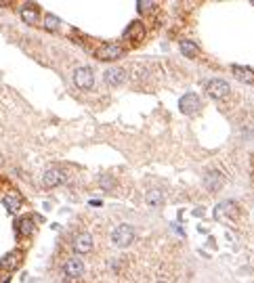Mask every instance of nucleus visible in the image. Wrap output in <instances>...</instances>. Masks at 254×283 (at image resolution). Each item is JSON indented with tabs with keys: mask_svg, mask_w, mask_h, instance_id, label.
<instances>
[{
	"mask_svg": "<svg viewBox=\"0 0 254 283\" xmlns=\"http://www.w3.org/2000/svg\"><path fill=\"white\" fill-rule=\"evenodd\" d=\"M212 216H214V220H219V223H229V220L235 223V220L240 218V210H237L235 201H221L214 206Z\"/></svg>",
	"mask_w": 254,
	"mask_h": 283,
	"instance_id": "obj_1",
	"label": "nucleus"
},
{
	"mask_svg": "<svg viewBox=\"0 0 254 283\" xmlns=\"http://www.w3.org/2000/svg\"><path fill=\"white\" fill-rule=\"evenodd\" d=\"M71 80H74V86L76 88H80V90H91L93 86H95V74H93V69L91 67H76L74 69V76H71Z\"/></svg>",
	"mask_w": 254,
	"mask_h": 283,
	"instance_id": "obj_2",
	"label": "nucleus"
},
{
	"mask_svg": "<svg viewBox=\"0 0 254 283\" xmlns=\"http://www.w3.org/2000/svg\"><path fill=\"white\" fill-rule=\"evenodd\" d=\"M204 90H206V94H208L210 99L223 101V99H227V94H229V84L225 80H221V78H212V80H206Z\"/></svg>",
	"mask_w": 254,
	"mask_h": 283,
	"instance_id": "obj_3",
	"label": "nucleus"
},
{
	"mask_svg": "<svg viewBox=\"0 0 254 283\" xmlns=\"http://www.w3.org/2000/svg\"><path fill=\"white\" fill-rule=\"evenodd\" d=\"M134 237H137V233H134V229H132L130 225L116 226L114 233H112V241L116 243L118 248H128V246H132Z\"/></svg>",
	"mask_w": 254,
	"mask_h": 283,
	"instance_id": "obj_4",
	"label": "nucleus"
},
{
	"mask_svg": "<svg viewBox=\"0 0 254 283\" xmlns=\"http://www.w3.org/2000/svg\"><path fill=\"white\" fill-rule=\"evenodd\" d=\"M202 109V99L200 94L195 92H185L183 97L179 99V112L185 113V115H193L195 112H200Z\"/></svg>",
	"mask_w": 254,
	"mask_h": 283,
	"instance_id": "obj_5",
	"label": "nucleus"
},
{
	"mask_svg": "<svg viewBox=\"0 0 254 283\" xmlns=\"http://www.w3.org/2000/svg\"><path fill=\"white\" fill-rule=\"evenodd\" d=\"M95 55H97L99 61H116V59H120L124 55V46L118 44V42H107V44L99 46V51Z\"/></svg>",
	"mask_w": 254,
	"mask_h": 283,
	"instance_id": "obj_6",
	"label": "nucleus"
},
{
	"mask_svg": "<svg viewBox=\"0 0 254 283\" xmlns=\"http://www.w3.org/2000/svg\"><path fill=\"white\" fill-rule=\"evenodd\" d=\"M225 185V176L221 174L219 170H208L204 174V187H206V191H210V193H219L221 189H223Z\"/></svg>",
	"mask_w": 254,
	"mask_h": 283,
	"instance_id": "obj_7",
	"label": "nucleus"
},
{
	"mask_svg": "<svg viewBox=\"0 0 254 283\" xmlns=\"http://www.w3.org/2000/svg\"><path fill=\"white\" fill-rule=\"evenodd\" d=\"M63 273H65V277H69V279L82 277L84 275V262L78 256H71L65 260V264H63Z\"/></svg>",
	"mask_w": 254,
	"mask_h": 283,
	"instance_id": "obj_8",
	"label": "nucleus"
},
{
	"mask_svg": "<svg viewBox=\"0 0 254 283\" xmlns=\"http://www.w3.org/2000/svg\"><path fill=\"white\" fill-rule=\"evenodd\" d=\"M21 260H23L21 250H13V252H9V254L2 258V260H0V271H6L11 275V271H15L21 264Z\"/></svg>",
	"mask_w": 254,
	"mask_h": 283,
	"instance_id": "obj_9",
	"label": "nucleus"
},
{
	"mask_svg": "<svg viewBox=\"0 0 254 283\" xmlns=\"http://www.w3.org/2000/svg\"><path fill=\"white\" fill-rule=\"evenodd\" d=\"M126 69L124 67H112V69H107L105 74H103V80H105L107 86H120L126 82Z\"/></svg>",
	"mask_w": 254,
	"mask_h": 283,
	"instance_id": "obj_10",
	"label": "nucleus"
},
{
	"mask_svg": "<svg viewBox=\"0 0 254 283\" xmlns=\"http://www.w3.org/2000/svg\"><path fill=\"white\" fill-rule=\"evenodd\" d=\"M74 250L78 254H89L93 250V235L91 233H76L74 235Z\"/></svg>",
	"mask_w": 254,
	"mask_h": 283,
	"instance_id": "obj_11",
	"label": "nucleus"
},
{
	"mask_svg": "<svg viewBox=\"0 0 254 283\" xmlns=\"http://www.w3.org/2000/svg\"><path fill=\"white\" fill-rule=\"evenodd\" d=\"M63 180H65V174H63V170L61 168H49L44 172V176H42V183H44V187H49V189H53V187H59Z\"/></svg>",
	"mask_w": 254,
	"mask_h": 283,
	"instance_id": "obj_12",
	"label": "nucleus"
},
{
	"mask_svg": "<svg viewBox=\"0 0 254 283\" xmlns=\"http://www.w3.org/2000/svg\"><path fill=\"white\" fill-rule=\"evenodd\" d=\"M15 231H17L19 237H30V235L36 233V225H34V220H32V218L23 216L19 220H15Z\"/></svg>",
	"mask_w": 254,
	"mask_h": 283,
	"instance_id": "obj_13",
	"label": "nucleus"
},
{
	"mask_svg": "<svg viewBox=\"0 0 254 283\" xmlns=\"http://www.w3.org/2000/svg\"><path fill=\"white\" fill-rule=\"evenodd\" d=\"M145 36V26H143V21H132L128 28L124 29V38L126 40H141V38Z\"/></svg>",
	"mask_w": 254,
	"mask_h": 283,
	"instance_id": "obj_14",
	"label": "nucleus"
},
{
	"mask_svg": "<svg viewBox=\"0 0 254 283\" xmlns=\"http://www.w3.org/2000/svg\"><path fill=\"white\" fill-rule=\"evenodd\" d=\"M231 72H233V76H235L242 84H254V69H252V67L231 65Z\"/></svg>",
	"mask_w": 254,
	"mask_h": 283,
	"instance_id": "obj_15",
	"label": "nucleus"
},
{
	"mask_svg": "<svg viewBox=\"0 0 254 283\" xmlns=\"http://www.w3.org/2000/svg\"><path fill=\"white\" fill-rule=\"evenodd\" d=\"M19 13H21V19L26 23H30V26H34V23H38V19H42L36 4H23Z\"/></svg>",
	"mask_w": 254,
	"mask_h": 283,
	"instance_id": "obj_16",
	"label": "nucleus"
},
{
	"mask_svg": "<svg viewBox=\"0 0 254 283\" xmlns=\"http://www.w3.org/2000/svg\"><path fill=\"white\" fill-rule=\"evenodd\" d=\"M2 203H4V208L9 210V212H17V210L21 208V203H23V198H21L17 191H9V193L4 195Z\"/></svg>",
	"mask_w": 254,
	"mask_h": 283,
	"instance_id": "obj_17",
	"label": "nucleus"
},
{
	"mask_svg": "<svg viewBox=\"0 0 254 283\" xmlns=\"http://www.w3.org/2000/svg\"><path fill=\"white\" fill-rule=\"evenodd\" d=\"M145 201H147V206H152V208L162 206V201H164L162 189H152V191H147L145 193Z\"/></svg>",
	"mask_w": 254,
	"mask_h": 283,
	"instance_id": "obj_18",
	"label": "nucleus"
},
{
	"mask_svg": "<svg viewBox=\"0 0 254 283\" xmlns=\"http://www.w3.org/2000/svg\"><path fill=\"white\" fill-rule=\"evenodd\" d=\"M42 28L46 31H57L61 28V19L59 17H55L53 13H44V17H42Z\"/></svg>",
	"mask_w": 254,
	"mask_h": 283,
	"instance_id": "obj_19",
	"label": "nucleus"
},
{
	"mask_svg": "<svg viewBox=\"0 0 254 283\" xmlns=\"http://www.w3.org/2000/svg\"><path fill=\"white\" fill-rule=\"evenodd\" d=\"M179 49H181V53H183L185 57H195V55L200 53V46H197L195 42H191V40H181Z\"/></svg>",
	"mask_w": 254,
	"mask_h": 283,
	"instance_id": "obj_20",
	"label": "nucleus"
},
{
	"mask_svg": "<svg viewBox=\"0 0 254 283\" xmlns=\"http://www.w3.org/2000/svg\"><path fill=\"white\" fill-rule=\"evenodd\" d=\"M99 187L103 189V191H112V189L116 187V178L112 174H101L99 176Z\"/></svg>",
	"mask_w": 254,
	"mask_h": 283,
	"instance_id": "obj_21",
	"label": "nucleus"
},
{
	"mask_svg": "<svg viewBox=\"0 0 254 283\" xmlns=\"http://www.w3.org/2000/svg\"><path fill=\"white\" fill-rule=\"evenodd\" d=\"M137 11L139 15H149L156 11V2H149V0H141V2H137Z\"/></svg>",
	"mask_w": 254,
	"mask_h": 283,
	"instance_id": "obj_22",
	"label": "nucleus"
},
{
	"mask_svg": "<svg viewBox=\"0 0 254 283\" xmlns=\"http://www.w3.org/2000/svg\"><path fill=\"white\" fill-rule=\"evenodd\" d=\"M91 206H97V208H99V206H101V201H99V199H91Z\"/></svg>",
	"mask_w": 254,
	"mask_h": 283,
	"instance_id": "obj_23",
	"label": "nucleus"
},
{
	"mask_svg": "<svg viewBox=\"0 0 254 283\" xmlns=\"http://www.w3.org/2000/svg\"><path fill=\"white\" fill-rule=\"evenodd\" d=\"M158 283H166V281H158Z\"/></svg>",
	"mask_w": 254,
	"mask_h": 283,
	"instance_id": "obj_24",
	"label": "nucleus"
}]
</instances>
